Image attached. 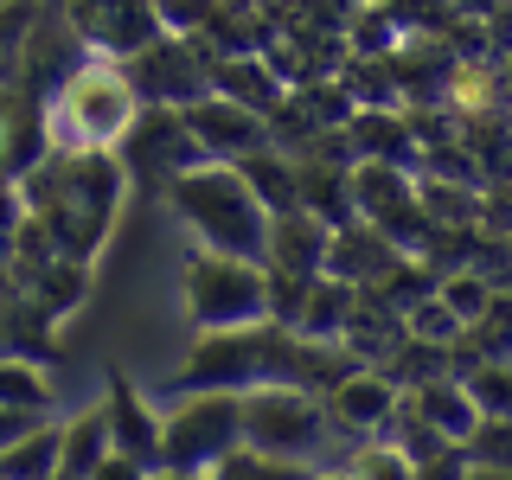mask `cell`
Masks as SVG:
<instances>
[{"label":"cell","mask_w":512,"mask_h":480,"mask_svg":"<svg viewBox=\"0 0 512 480\" xmlns=\"http://www.w3.org/2000/svg\"><path fill=\"white\" fill-rule=\"evenodd\" d=\"M122 148L135 154V160H122V173H128V167H154L160 180H173V173L199 167V148H192V135L180 128V109H148V116L135 109Z\"/></svg>","instance_id":"7c38bea8"},{"label":"cell","mask_w":512,"mask_h":480,"mask_svg":"<svg viewBox=\"0 0 512 480\" xmlns=\"http://www.w3.org/2000/svg\"><path fill=\"white\" fill-rule=\"evenodd\" d=\"M288 359H295V333L276 327V320L199 333V346L173 372V397L180 391H250V384L288 378Z\"/></svg>","instance_id":"277c9868"},{"label":"cell","mask_w":512,"mask_h":480,"mask_svg":"<svg viewBox=\"0 0 512 480\" xmlns=\"http://www.w3.org/2000/svg\"><path fill=\"white\" fill-rule=\"evenodd\" d=\"M237 436V391H180V404L160 416V468L167 474H205L224 461Z\"/></svg>","instance_id":"52a82bcc"},{"label":"cell","mask_w":512,"mask_h":480,"mask_svg":"<svg viewBox=\"0 0 512 480\" xmlns=\"http://www.w3.org/2000/svg\"><path fill=\"white\" fill-rule=\"evenodd\" d=\"M397 256H404V250H397L391 237H378L365 218H346V224H333V237H327V263H320V276H333L346 288H372Z\"/></svg>","instance_id":"5bb4252c"},{"label":"cell","mask_w":512,"mask_h":480,"mask_svg":"<svg viewBox=\"0 0 512 480\" xmlns=\"http://www.w3.org/2000/svg\"><path fill=\"white\" fill-rule=\"evenodd\" d=\"M58 474V429L32 423L20 442L0 448V480H52Z\"/></svg>","instance_id":"44dd1931"},{"label":"cell","mask_w":512,"mask_h":480,"mask_svg":"<svg viewBox=\"0 0 512 480\" xmlns=\"http://www.w3.org/2000/svg\"><path fill=\"white\" fill-rule=\"evenodd\" d=\"M461 474H468V455H461V442H442V448H429V455L410 461V480H461Z\"/></svg>","instance_id":"d6a6232c"},{"label":"cell","mask_w":512,"mask_h":480,"mask_svg":"<svg viewBox=\"0 0 512 480\" xmlns=\"http://www.w3.org/2000/svg\"><path fill=\"white\" fill-rule=\"evenodd\" d=\"M455 384L468 391V404L480 416H512V372H506V359H474Z\"/></svg>","instance_id":"484cf974"},{"label":"cell","mask_w":512,"mask_h":480,"mask_svg":"<svg viewBox=\"0 0 512 480\" xmlns=\"http://www.w3.org/2000/svg\"><path fill=\"white\" fill-rule=\"evenodd\" d=\"M52 404V378L39 372L32 359H20V352H0V410H39Z\"/></svg>","instance_id":"cb8c5ba5"},{"label":"cell","mask_w":512,"mask_h":480,"mask_svg":"<svg viewBox=\"0 0 512 480\" xmlns=\"http://www.w3.org/2000/svg\"><path fill=\"white\" fill-rule=\"evenodd\" d=\"M160 32H186V39H199L205 26L218 20V0H148Z\"/></svg>","instance_id":"1f68e13d"},{"label":"cell","mask_w":512,"mask_h":480,"mask_svg":"<svg viewBox=\"0 0 512 480\" xmlns=\"http://www.w3.org/2000/svg\"><path fill=\"white\" fill-rule=\"evenodd\" d=\"M327 237L333 224H320L314 212H276L263 231V269L269 276H320V263H327Z\"/></svg>","instance_id":"4fadbf2b"},{"label":"cell","mask_w":512,"mask_h":480,"mask_svg":"<svg viewBox=\"0 0 512 480\" xmlns=\"http://www.w3.org/2000/svg\"><path fill=\"white\" fill-rule=\"evenodd\" d=\"M352 160H391V167H416V135H410V116L404 109H352L340 122Z\"/></svg>","instance_id":"e0dca14e"},{"label":"cell","mask_w":512,"mask_h":480,"mask_svg":"<svg viewBox=\"0 0 512 480\" xmlns=\"http://www.w3.org/2000/svg\"><path fill=\"white\" fill-rule=\"evenodd\" d=\"M231 167H237V180L250 186V199L263 205L269 218H276V212H295V154H282V148H269V141H263V148L237 154Z\"/></svg>","instance_id":"ac0fdd59"},{"label":"cell","mask_w":512,"mask_h":480,"mask_svg":"<svg viewBox=\"0 0 512 480\" xmlns=\"http://www.w3.org/2000/svg\"><path fill=\"white\" fill-rule=\"evenodd\" d=\"M352 295H359V288H346V282H333V276H308L288 333H301V340H340L346 314H352Z\"/></svg>","instance_id":"d6986e66"},{"label":"cell","mask_w":512,"mask_h":480,"mask_svg":"<svg viewBox=\"0 0 512 480\" xmlns=\"http://www.w3.org/2000/svg\"><path fill=\"white\" fill-rule=\"evenodd\" d=\"M180 128L192 135V148H199V160H237L250 148H263V116L244 103H224V96H192V103H180Z\"/></svg>","instance_id":"30bf717a"},{"label":"cell","mask_w":512,"mask_h":480,"mask_svg":"<svg viewBox=\"0 0 512 480\" xmlns=\"http://www.w3.org/2000/svg\"><path fill=\"white\" fill-rule=\"evenodd\" d=\"M410 404H416V416H423V423L436 429L442 442H461V436H468V429L480 423V410L468 404V391H461L455 378H429V384H416Z\"/></svg>","instance_id":"ffe728a7"},{"label":"cell","mask_w":512,"mask_h":480,"mask_svg":"<svg viewBox=\"0 0 512 480\" xmlns=\"http://www.w3.org/2000/svg\"><path fill=\"white\" fill-rule=\"evenodd\" d=\"M397 404V384L384 378V372H365V365H352V372L333 384L327 397H320V410H327V423H340L352 429V436H378L384 429V416H391Z\"/></svg>","instance_id":"9a60e30c"},{"label":"cell","mask_w":512,"mask_h":480,"mask_svg":"<svg viewBox=\"0 0 512 480\" xmlns=\"http://www.w3.org/2000/svg\"><path fill=\"white\" fill-rule=\"evenodd\" d=\"M122 186H128V173H122L116 154H58V148H45L20 180H13L20 218L39 224L45 244L58 256H71V263H84V256L109 237Z\"/></svg>","instance_id":"6da1fadb"},{"label":"cell","mask_w":512,"mask_h":480,"mask_svg":"<svg viewBox=\"0 0 512 480\" xmlns=\"http://www.w3.org/2000/svg\"><path fill=\"white\" fill-rule=\"evenodd\" d=\"M84 480H148V468H141V461H128V455H116V448H109V455L96 461V468H90Z\"/></svg>","instance_id":"836d02e7"},{"label":"cell","mask_w":512,"mask_h":480,"mask_svg":"<svg viewBox=\"0 0 512 480\" xmlns=\"http://www.w3.org/2000/svg\"><path fill=\"white\" fill-rule=\"evenodd\" d=\"M180 295H186V314H192L199 333L269 320V276H263V263H250V256L192 250L186 269H180Z\"/></svg>","instance_id":"5b68a950"},{"label":"cell","mask_w":512,"mask_h":480,"mask_svg":"<svg viewBox=\"0 0 512 480\" xmlns=\"http://www.w3.org/2000/svg\"><path fill=\"white\" fill-rule=\"evenodd\" d=\"M135 96H128L116 64H77L64 84L45 96V141L58 154H109L135 122Z\"/></svg>","instance_id":"3957f363"},{"label":"cell","mask_w":512,"mask_h":480,"mask_svg":"<svg viewBox=\"0 0 512 480\" xmlns=\"http://www.w3.org/2000/svg\"><path fill=\"white\" fill-rule=\"evenodd\" d=\"M327 429L333 423H327V410H320V397L301 391V384H288V378L237 391V436H244V448H256V455L301 461L327 442Z\"/></svg>","instance_id":"8992f818"},{"label":"cell","mask_w":512,"mask_h":480,"mask_svg":"<svg viewBox=\"0 0 512 480\" xmlns=\"http://www.w3.org/2000/svg\"><path fill=\"white\" fill-rule=\"evenodd\" d=\"M58 13H64V26L77 32V45L96 58H128V52H141L148 39H160V20H154V7L148 0H58Z\"/></svg>","instance_id":"9c48e42d"},{"label":"cell","mask_w":512,"mask_h":480,"mask_svg":"<svg viewBox=\"0 0 512 480\" xmlns=\"http://www.w3.org/2000/svg\"><path fill=\"white\" fill-rule=\"evenodd\" d=\"M32 20H39V0H0V84L20 71V52H26Z\"/></svg>","instance_id":"83f0119b"},{"label":"cell","mask_w":512,"mask_h":480,"mask_svg":"<svg viewBox=\"0 0 512 480\" xmlns=\"http://www.w3.org/2000/svg\"><path fill=\"white\" fill-rule=\"evenodd\" d=\"M461 480H512V468H480V461H468V474Z\"/></svg>","instance_id":"d590c367"},{"label":"cell","mask_w":512,"mask_h":480,"mask_svg":"<svg viewBox=\"0 0 512 480\" xmlns=\"http://www.w3.org/2000/svg\"><path fill=\"white\" fill-rule=\"evenodd\" d=\"M461 455L480 461V468H512V436H506V416H480L468 436H461Z\"/></svg>","instance_id":"f1b7e54d"},{"label":"cell","mask_w":512,"mask_h":480,"mask_svg":"<svg viewBox=\"0 0 512 480\" xmlns=\"http://www.w3.org/2000/svg\"><path fill=\"white\" fill-rule=\"evenodd\" d=\"M103 455H109L103 410H84L71 429H58V480H84V474H90Z\"/></svg>","instance_id":"7402d4cb"},{"label":"cell","mask_w":512,"mask_h":480,"mask_svg":"<svg viewBox=\"0 0 512 480\" xmlns=\"http://www.w3.org/2000/svg\"><path fill=\"white\" fill-rule=\"evenodd\" d=\"M103 436H109V448L116 455H128V461H141V468H160V416L148 410V397L135 391V378L128 372H116L109 365V384H103Z\"/></svg>","instance_id":"8fae6325"},{"label":"cell","mask_w":512,"mask_h":480,"mask_svg":"<svg viewBox=\"0 0 512 480\" xmlns=\"http://www.w3.org/2000/svg\"><path fill=\"white\" fill-rule=\"evenodd\" d=\"M205 90L224 96V103H244V109H256V116H269L288 84L263 64V52H212V64H205Z\"/></svg>","instance_id":"2e32d148"},{"label":"cell","mask_w":512,"mask_h":480,"mask_svg":"<svg viewBox=\"0 0 512 480\" xmlns=\"http://www.w3.org/2000/svg\"><path fill=\"white\" fill-rule=\"evenodd\" d=\"M397 320H404V333H410V340H436V346H448V340H455V333H461V327H455V314H448L436 295L410 301V308L397 314Z\"/></svg>","instance_id":"4dcf8cb0"},{"label":"cell","mask_w":512,"mask_h":480,"mask_svg":"<svg viewBox=\"0 0 512 480\" xmlns=\"http://www.w3.org/2000/svg\"><path fill=\"white\" fill-rule=\"evenodd\" d=\"M436 301L455 314V327H468V320H480V308L493 301V288L480 282L474 269H448V276H436Z\"/></svg>","instance_id":"4316f807"},{"label":"cell","mask_w":512,"mask_h":480,"mask_svg":"<svg viewBox=\"0 0 512 480\" xmlns=\"http://www.w3.org/2000/svg\"><path fill=\"white\" fill-rule=\"evenodd\" d=\"M148 480H205V474H167V468H154Z\"/></svg>","instance_id":"8d00e7d4"},{"label":"cell","mask_w":512,"mask_h":480,"mask_svg":"<svg viewBox=\"0 0 512 480\" xmlns=\"http://www.w3.org/2000/svg\"><path fill=\"white\" fill-rule=\"evenodd\" d=\"M167 199H173V212L186 218V231L199 237L205 250H224V256H250V263H263L269 212L250 199V186L237 180L231 160H199V167L173 173V180H167Z\"/></svg>","instance_id":"7a4b0ae2"},{"label":"cell","mask_w":512,"mask_h":480,"mask_svg":"<svg viewBox=\"0 0 512 480\" xmlns=\"http://www.w3.org/2000/svg\"><path fill=\"white\" fill-rule=\"evenodd\" d=\"M205 64H212V52H205L199 39L160 32V39H148L141 52H128L116 71H122V84H128V96H135L141 109H180L192 96H205Z\"/></svg>","instance_id":"ba28073f"},{"label":"cell","mask_w":512,"mask_h":480,"mask_svg":"<svg viewBox=\"0 0 512 480\" xmlns=\"http://www.w3.org/2000/svg\"><path fill=\"white\" fill-rule=\"evenodd\" d=\"M77 295H84V263H71V256H52V263L32 276V308H39L45 327H52L58 314H71Z\"/></svg>","instance_id":"603a6c76"},{"label":"cell","mask_w":512,"mask_h":480,"mask_svg":"<svg viewBox=\"0 0 512 480\" xmlns=\"http://www.w3.org/2000/svg\"><path fill=\"white\" fill-rule=\"evenodd\" d=\"M340 474H346V480H410V461L397 455L384 436H372V442H359V455H352Z\"/></svg>","instance_id":"f546056e"},{"label":"cell","mask_w":512,"mask_h":480,"mask_svg":"<svg viewBox=\"0 0 512 480\" xmlns=\"http://www.w3.org/2000/svg\"><path fill=\"white\" fill-rule=\"evenodd\" d=\"M205 480H308V461H282V455H256L237 442L224 461L205 468Z\"/></svg>","instance_id":"d4e9b609"},{"label":"cell","mask_w":512,"mask_h":480,"mask_svg":"<svg viewBox=\"0 0 512 480\" xmlns=\"http://www.w3.org/2000/svg\"><path fill=\"white\" fill-rule=\"evenodd\" d=\"M32 423H45V416H39V410H0V448H7V442H20Z\"/></svg>","instance_id":"e575fe53"},{"label":"cell","mask_w":512,"mask_h":480,"mask_svg":"<svg viewBox=\"0 0 512 480\" xmlns=\"http://www.w3.org/2000/svg\"><path fill=\"white\" fill-rule=\"evenodd\" d=\"M308 480H346V474H308Z\"/></svg>","instance_id":"74e56055"}]
</instances>
